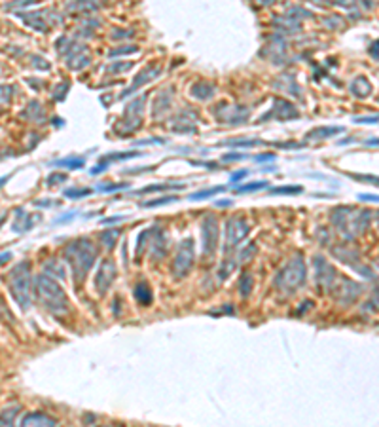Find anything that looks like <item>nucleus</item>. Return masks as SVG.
I'll list each match as a JSON object with an SVG mask.
<instances>
[{"label":"nucleus","instance_id":"1","mask_svg":"<svg viewBox=\"0 0 379 427\" xmlns=\"http://www.w3.org/2000/svg\"><path fill=\"white\" fill-rule=\"evenodd\" d=\"M33 290H35V296L38 300V304L46 311H50L55 317L69 315L70 311L69 296H67V292L63 290V287L53 277L46 275V273L36 275L35 281H33Z\"/></svg>","mask_w":379,"mask_h":427},{"label":"nucleus","instance_id":"2","mask_svg":"<svg viewBox=\"0 0 379 427\" xmlns=\"http://www.w3.org/2000/svg\"><path fill=\"white\" fill-rule=\"evenodd\" d=\"M63 255H65L70 270H72L74 281L82 283L86 279L87 273H89V270L93 268L99 251H97V245L91 239L78 238L72 239L70 243H67V247L63 249Z\"/></svg>","mask_w":379,"mask_h":427},{"label":"nucleus","instance_id":"3","mask_svg":"<svg viewBox=\"0 0 379 427\" xmlns=\"http://www.w3.org/2000/svg\"><path fill=\"white\" fill-rule=\"evenodd\" d=\"M307 277V268L303 256L298 253L294 255L286 264L277 272L275 275V289L283 294H294L296 289H300Z\"/></svg>","mask_w":379,"mask_h":427},{"label":"nucleus","instance_id":"4","mask_svg":"<svg viewBox=\"0 0 379 427\" xmlns=\"http://www.w3.org/2000/svg\"><path fill=\"white\" fill-rule=\"evenodd\" d=\"M6 281H8L10 292L16 298V302L23 309H27L31 306V290H33V285H31V264L21 262V264L14 266L10 270Z\"/></svg>","mask_w":379,"mask_h":427},{"label":"nucleus","instance_id":"5","mask_svg":"<svg viewBox=\"0 0 379 427\" xmlns=\"http://www.w3.org/2000/svg\"><path fill=\"white\" fill-rule=\"evenodd\" d=\"M196 260V247H194V239L186 238L180 241V245L176 249V255L172 260V275L176 277H186L189 270L194 268Z\"/></svg>","mask_w":379,"mask_h":427},{"label":"nucleus","instance_id":"6","mask_svg":"<svg viewBox=\"0 0 379 427\" xmlns=\"http://www.w3.org/2000/svg\"><path fill=\"white\" fill-rule=\"evenodd\" d=\"M250 226L249 222L241 217H232L226 221V241H224V253H230L241 243L243 239L249 236Z\"/></svg>","mask_w":379,"mask_h":427},{"label":"nucleus","instance_id":"7","mask_svg":"<svg viewBox=\"0 0 379 427\" xmlns=\"http://www.w3.org/2000/svg\"><path fill=\"white\" fill-rule=\"evenodd\" d=\"M146 97H148L146 93L140 95V97H137L135 101H131L129 104H127V109L123 112V120H121V124L125 126V129H123L125 135L133 133V131L138 129V126H140V122H142V109H144Z\"/></svg>","mask_w":379,"mask_h":427},{"label":"nucleus","instance_id":"8","mask_svg":"<svg viewBox=\"0 0 379 427\" xmlns=\"http://www.w3.org/2000/svg\"><path fill=\"white\" fill-rule=\"evenodd\" d=\"M218 234H220V226L213 215H207L203 221V228H201V236H203V255L213 256L218 249Z\"/></svg>","mask_w":379,"mask_h":427},{"label":"nucleus","instance_id":"9","mask_svg":"<svg viewBox=\"0 0 379 427\" xmlns=\"http://www.w3.org/2000/svg\"><path fill=\"white\" fill-rule=\"evenodd\" d=\"M116 264L112 258H104L99 270H97V277H95V289L99 294H106V290L112 287V283L116 281Z\"/></svg>","mask_w":379,"mask_h":427},{"label":"nucleus","instance_id":"10","mask_svg":"<svg viewBox=\"0 0 379 427\" xmlns=\"http://www.w3.org/2000/svg\"><path fill=\"white\" fill-rule=\"evenodd\" d=\"M315 281H317V287L320 289V292L330 290L332 283L336 281V270L320 256L315 258Z\"/></svg>","mask_w":379,"mask_h":427},{"label":"nucleus","instance_id":"11","mask_svg":"<svg viewBox=\"0 0 379 427\" xmlns=\"http://www.w3.org/2000/svg\"><path fill=\"white\" fill-rule=\"evenodd\" d=\"M159 74H161V67H159V65H148L142 72H138L137 78L133 80L131 87H127L121 97H129V95H133L137 89H140V87L144 84H148V82H152V80H154L155 76H159Z\"/></svg>","mask_w":379,"mask_h":427},{"label":"nucleus","instance_id":"12","mask_svg":"<svg viewBox=\"0 0 379 427\" xmlns=\"http://www.w3.org/2000/svg\"><path fill=\"white\" fill-rule=\"evenodd\" d=\"M271 116H275V118L281 120V122H286V120L298 118V111H296V106H294L292 102L284 101V99H275V102H273V111L269 112L267 116H262L258 122H264V120L271 118Z\"/></svg>","mask_w":379,"mask_h":427},{"label":"nucleus","instance_id":"13","mask_svg":"<svg viewBox=\"0 0 379 427\" xmlns=\"http://www.w3.org/2000/svg\"><path fill=\"white\" fill-rule=\"evenodd\" d=\"M21 427H57V423L44 412H31L23 418Z\"/></svg>","mask_w":379,"mask_h":427},{"label":"nucleus","instance_id":"14","mask_svg":"<svg viewBox=\"0 0 379 427\" xmlns=\"http://www.w3.org/2000/svg\"><path fill=\"white\" fill-rule=\"evenodd\" d=\"M189 93L194 95L196 99L207 101V99H211L215 95V85L211 84V82H205V80H199V82H196V84L192 85Z\"/></svg>","mask_w":379,"mask_h":427},{"label":"nucleus","instance_id":"15","mask_svg":"<svg viewBox=\"0 0 379 427\" xmlns=\"http://www.w3.org/2000/svg\"><path fill=\"white\" fill-rule=\"evenodd\" d=\"M135 298L140 306H150L152 304V300H154V294H152V290H150V285L144 281H140L135 285Z\"/></svg>","mask_w":379,"mask_h":427},{"label":"nucleus","instance_id":"16","mask_svg":"<svg viewBox=\"0 0 379 427\" xmlns=\"http://www.w3.org/2000/svg\"><path fill=\"white\" fill-rule=\"evenodd\" d=\"M237 289H239V294L243 298H249L250 292H252V275L249 272H243L239 281H237Z\"/></svg>","mask_w":379,"mask_h":427},{"label":"nucleus","instance_id":"17","mask_svg":"<svg viewBox=\"0 0 379 427\" xmlns=\"http://www.w3.org/2000/svg\"><path fill=\"white\" fill-rule=\"evenodd\" d=\"M118 238H120V230H116V228H112V230H103L99 234V241H101V245H104L106 249H112L114 245H116Z\"/></svg>","mask_w":379,"mask_h":427},{"label":"nucleus","instance_id":"18","mask_svg":"<svg viewBox=\"0 0 379 427\" xmlns=\"http://www.w3.org/2000/svg\"><path fill=\"white\" fill-rule=\"evenodd\" d=\"M339 131H341V128H317L307 133V139H309V141H320V139L336 135Z\"/></svg>","mask_w":379,"mask_h":427},{"label":"nucleus","instance_id":"19","mask_svg":"<svg viewBox=\"0 0 379 427\" xmlns=\"http://www.w3.org/2000/svg\"><path fill=\"white\" fill-rule=\"evenodd\" d=\"M184 184H152V186L140 188L137 194H152V192H163V190H182Z\"/></svg>","mask_w":379,"mask_h":427},{"label":"nucleus","instance_id":"20","mask_svg":"<svg viewBox=\"0 0 379 427\" xmlns=\"http://www.w3.org/2000/svg\"><path fill=\"white\" fill-rule=\"evenodd\" d=\"M46 275H50V277H57V279H63L65 277V268L55 260V258H52L50 262H46Z\"/></svg>","mask_w":379,"mask_h":427},{"label":"nucleus","instance_id":"21","mask_svg":"<svg viewBox=\"0 0 379 427\" xmlns=\"http://www.w3.org/2000/svg\"><path fill=\"white\" fill-rule=\"evenodd\" d=\"M18 414V406L6 408L0 412V427H14V418Z\"/></svg>","mask_w":379,"mask_h":427},{"label":"nucleus","instance_id":"22","mask_svg":"<svg viewBox=\"0 0 379 427\" xmlns=\"http://www.w3.org/2000/svg\"><path fill=\"white\" fill-rule=\"evenodd\" d=\"M57 167H69V169H80L86 165V160L84 158H65V160H59L55 162Z\"/></svg>","mask_w":379,"mask_h":427},{"label":"nucleus","instance_id":"23","mask_svg":"<svg viewBox=\"0 0 379 427\" xmlns=\"http://www.w3.org/2000/svg\"><path fill=\"white\" fill-rule=\"evenodd\" d=\"M226 186H216V188H209V190H199V192H194L189 194V199H205V197H213L220 192H224Z\"/></svg>","mask_w":379,"mask_h":427},{"label":"nucleus","instance_id":"24","mask_svg":"<svg viewBox=\"0 0 379 427\" xmlns=\"http://www.w3.org/2000/svg\"><path fill=\"white\" fill-rule=\"evenodd\" d=\"M267 180H254V182H250V184H245V186H239L237 188V194H247V192H256V190H264L267 188Z\"/></svg>","mask_w":379,"mask_h":427},{"label":"nucleus","instance_id":"25","mask_svg":"<svg viewBox=\"0 0 379 427\" xmlns=\"http://www.w3.org/2000/svg\"><path fill=\"white\" fill-rule=\"evenodd\" d=\"M171 109V97L169 95H163L161 99H157V102H155V112H154V116L157 118V116H161L163 112H167Z\"/></svg>","mask_w":379,"mask_h":427},{"label":"nucleus","instance_id":"26","mask_svg":"<svg viewBox=\"0 0 379 427\" xmlns=\"http://www.w3.org/2000/svg\"><path fill=\"white\" fill-rule=\"evenodd\" d=\"M178 196H165V197H157V199H152V201H142L140 207H146V209H152V207H157V205H165L171 203V201H176Z\"/></svg>","mask_w":379,"mask_h":427},{"label":"nucleus","instance_id":"27","mask_svg":"<svg viewBox=\"0 0 379 427\" xmlns=\"http://www.w3.org/2000/svg\"><path fill=\"white\" fill-rule=\"evenodd\" d=\"M370 89H371V85L368 84V80H364V78H358V80L353 84V91H356V95H360V97L370 93Z\"/></svg>","mask_w":379,"mask_h":427},{"label":"nucleus","instance_id":"28","mask_svg":"<svg viewBox=\"0 0 379 427\" xmlns=\"http://www.w3.org/2000/svg\"><path fill=\"white\" fill-rule=\"evenodd\" d=\"M63 194H65V197H69V199H76V197L89 196L91 190H89V188H69V190H65Z\"/></svg>","mask_w":379,"mask_h":427},{"label":"nucleus","instance_id":"29","mask_svg":"<svg viewBox=\"0 0 379 427\" xmlns=\"http://www.w3.org/2000/svg\"><path fill=\"white\" fill-rule=\"evenodd\" d=\"M256 251H258L256 245H254V243H250L249 247H245L241 253H239V262H247V260H250L252 256L256 255Z\"/></svg>","mask_w":379,"mask_h":427},{"label":"nucleus","instance_id":"30","mask_svg":"<svg viewBox=\"0 0 379 427\" xmlns=\"http://www.w3.org/2000/svg\"><path fill=\"white\" fill-rule=\"evenodd\" d=\"M138 48L137 46H121V48H118V50H112L108 55L110 57H118V55H125V53H137Z\"/></svg>","mask_w":379,"mask_h":427},{"label":"nucleus","instance_id":"31","mask_svg":"<svg viewBox=\"0 0 379 427\" xmlns=\"http://www.w3.org/2000/svg\"><path fill=\"white\" fill-rule=\"evenodd\" d=\"M273 194H300L302 192V186H281V188H273L271 190Z\"/></svg>","mask_w":379,"mask_h":427},{"label":"nucleus","instance_id":"32","mask_svg":"<svg viewBox=\"0 0 379 427\" xmlns=\"http://www.w3.org/2000/svg\"><path fill=\"white\" fill-rule=\"evenodd\" d=\"M222 145H235V146H258L262 145V141H228Z\"/></svg>","mask_w":379,"mask_h":427},{"label":"nucleus","instance_id":"33","mask_svg":"<svg viewBox=\"0 0 379 427\" xmlns=\"http://www.w3.org/2000/svg\"><path fill=\"white\" fill-rule=\"evenodd\" d=\"M133 67V63H123V65H116V63H114V65H110V67H108V70H110V72H123V70H129V68Z\"/></svg>","mask_w":379,"mask_h":427},{"label":"nucleus","instance_id":"34","mask_svg":"<svg viewBox=\"0 0 379 427\" xmlns=\"http://www.w3.org/2000/svg\"><path fill=\"white\" fill-rule=\"evenodd\" d=\"M121 188H127V184H123V182H120V184H106V186H101L97 190L99 192H116V190H121Z\"/></svg>","mask_w":379,"mask_h":427},{"label":"nucleus","instance_id":"35","mask_svg":"<svg viewBox=\"0 0 379 427\" xmlns=\"http://www.w3.org/2000/svg\"><path fill=\"white\" fill-rule=\"evenodd\" d=\"M65 180H67V175H65V173H55V175H50V177H48V184L65 182Z\"/></svg>","mask_w":379,"mask_h":427},{"label":"nucleus","instance_id":"36","mask_svg":"<svg viewBox=\"0 0 379 427\" xmlns=\"http://www.w3.org/2000/svg\"><path fill=\"white\" fill-rule=\"evenodd\" d=\"M65 91H69V84H61L57 89H55V99L57 101H63L65 99Z\"/></svg>","mask_w":379,"mask_h":427},{"label":"nucleus","instance_id":"37","mask_svg":"<svg viewBox=\"0 0 379 427\" xmlns=\"http://www.w3.org/2000/svg\"><path fill=\"white\" fill-rule=\"evenodd\" d=\"M247 175H249V171H247V169H243V171H237V173H233L232 177H230V180H232V182H239V180H241V179H245V177H247Z\"/></svg>","mask_w":379,"mask_h":427},{"label":"nucleus","instance_id":"38","mask_svg":"<svg viewBox=\"0 0 379 427\" xmlns=\"http://www.w3.org/2000/svg\"><path fill=\"white\" fill-rule=\"evenodd\" d=\"M356 124H373V122H379V116H364V118H354Z\"/></svg>","mask_w":379,"mask_h":427},{"label":"nucleus","instance_id":"39","mask_svg":"<svg viewBox=\"0 0 379 427\" xmlns=\"http://www.w3.org/2000/svg\"><path fill=\"white\" fill-rule=\"evenodd\" d=\"M360 199H364V201H379V196H371V194H360Z\"/></svg>","mask_w":379,"mask_h":427},{"label":"nucleus","instance_id":"40","mask_svg":"<svg viewBox=\"0 0 379 427\" xmlns=\"http://www.w3.org/2000/svg\"><path fill=\"white\" fill-rule=\"evenodd\" d=\"M256 160H258V162H266V160H273V154H267V156H258Z\"/></svg>","mask_w":379,"mask_h":427},{"label":"nucleus","instance_id":"41","mask_svg":"<svg viewBox=\"0 0 379 427\" xmlns=\"http://www.w3.org/2000/svg\"><path fill=\"white\" fill-rule=\"evenodd\" d=\"M10 258H12V255H10V253H4V255H0V264H4V262H6V260H10Z\"/></svg>","mask_w":379,"mask_h":427},{"label":"nucleus","instance_id":"42","mask_svg":"<svg viewBox=\"0 0 379 427\" xmlns=\"http://www.w3.org/2000/svg\"><path fill=\"white\" fill-rule=\"evenodd\" d=\"M4 221H6V215H4V213H0V226L4 224Z\"/></svg>","mask_w":379,"mask_h":427},{"label":"nucleus","instance_id":"43","mask_svg":"<svg viewBox=\"0 0 379 427\" xmlns=\"http://www.w3.org/2000/svg\"><path fill=\"white\" fill-rule=\"evenodd\" d=\"M8 180V177H4V179H0V186H2V182H6Z\"/></svg>","mask_w":379,"mask_h":427},{"label":"nucleus","instance_id":"44","mask_svg":"<svg viewBox=\"0 0 379 427\" xmlns=\"http://www.w3.org/2000/svg\"><path fill=\"white\" fill-rule=\"evenodd\" d=\"M377 219H379V217H377Z\"/></svg>","mask_w":379,"mask_h":427}]
</instances>
